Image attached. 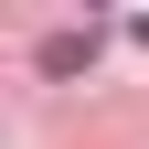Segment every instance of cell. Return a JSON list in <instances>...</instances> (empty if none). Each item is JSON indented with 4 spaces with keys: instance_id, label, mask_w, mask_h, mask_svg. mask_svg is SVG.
<instances>
[{
    "instance_id": "1",
    "label": "cell",
    "mask_w": 149,
    "mask_h": 149,
    "mask_svg": "<svg viewBox=\"0 0 149 149\" xmlns=\"http://www.w3.org/2000/svg\"><path fill=\"white\" fill-rule=\"evenodd\" d=\"M96 64V22L85 32H43V74H85Z\"/></svg>"
}]
</instances>
